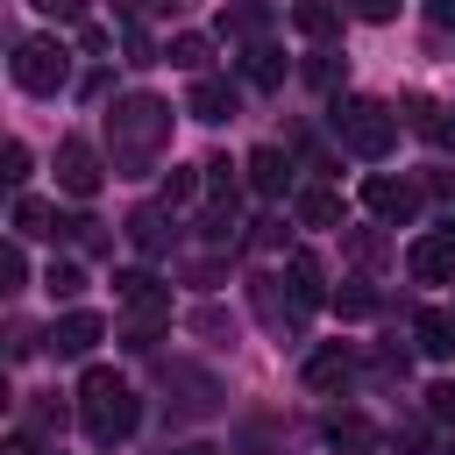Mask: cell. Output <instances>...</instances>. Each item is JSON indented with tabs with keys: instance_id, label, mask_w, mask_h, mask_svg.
Masks as SVG:
<instances>
[{
	"instance_id": "obj_42",
	"label": "cell",
	"mask_w": 455,
	"mask_h": 455,
	"mask_svg": "<svg viewBox=\"0 0 455 455\" xmlns=\"http://www.w3.org/2000/svg\"><path fill=\"white\" fill-rule=\"evenodd\" d=\"M185 455H213V448H185Z\"/></svg>"
},
{
	"instance_id": "obj_29",
	"label": "cell",
	"mask_w": 455,
	"mask_h": 455,
	"mask_svg": "<svg viewBox=\"0 0 455 455\" xmlns=\"http://www.w3.org/2000/svg\"><path fill=\"white\" fill-rule=\"evenodd\" d=\"M348 256H355V263H377V256H384V235H377V228H355V235H348Z\"/></svg>"
},
{
	"instance_id": "obj_19",
	"label": "cell",
	"mask_w": 455,
	"mask_h": 455,
	"mask_svg": "<svg viewBox=\"0 0 455 455\" xmlns=\"http://www.w3.org/2000/svg\"><path fill=\"white\" fill-rule=\"evenodd\" d=\"M220 36H242V43H263V36H270V7H256V0H242V7H228V14H220Z\"/></svg>"
},
{
	"instance_id": "obj_2",
	"label": "cell",
	"mask_w": 455,
	"mask_h": 455,
	"mask_svg": "<svg viewBox=\"0 0 455 455\" xmlns=\"http://www.w3.org/2000/svg\"><path fill=\"white\" fill-rule=\"evenodd\" d=\"M78 419H85V441L114 448V441H128V434L142 427V398H135L114 370H85V377H78Z\"/></svg>"
},
{
	"instance_id": "obj_13",
	"label": "cell",
	"mask_w": 455,
	"mask_h": 455,
	"mask_svg": "<svg viewBox=\"0 0 455 455\" xmlns=\"http://www.w3.org/2000/svg\"><path fill=\"white\" fill-rule=\"evenodd\" d=\"M242 171H249V185H256V192H263V199H277V192H284V185H291V156H284V149H277V142H263V149H256V156H249V164H242Z\"/></svg>"
},
{
	"instance_id": "obj_35",
	"label": "cell",
	"mask_w": 455,
	"mask_h": 455,
	"mask_svg": "<svg viewBox=\"0 0 455 455\" xmlns=\"http://www.w3.org/2000/svg\"><path fill=\"white\" fill-rule=\"evenodd\" d=\"M43 14H57V21H85V0H36Z\"/></svg>"
},
{
	"instance_id": "obj_39",
	"label": "cell",
	"mask_w": 455,
	"mask_h": 455,
	"mask_svg": "<svg viewBox=\"0 0 455 455\" xmlns=\"http://www.w3.org/2000/svg\"><path fill=\"white\" fill-rule=\"evenodd\" d=\"M434 135H441V142L455 149V107H448V121H434Z\"/></svg>"
},
{
	"instance_id": "obj_27",
	"label": "cell",
	"mask_w": 455,
	"mask_h": 455,
	"mask_svg": "<svg viewBox=\"0 0 455 455\" xmlns=\"http://www.w3.org/2000/svg\"><path fill=\"white\" fill-rule=\"evenodd\" d=\"M334 306H341L348 320H363V313H377V291H370V284H341V291H334Z\"/></svg>"
},
{
	"instance_id": "obj_25",
	"label": "cell",
	"mask_w": 455,
	"mask_h": 455,
	"mask_svg": "<svg viewBox=\"0 0 455 455\" xmlns=\"http://www.w3.org/2000/svg\"><path fill=\"white\" fill-rule=\"evenodd\" d=\"M199 192H206V178H192V171H171L164 178V206H192Z\"/></svg>"
},
{
	"instance_id": "obj_7",
	"label": "cell",
	"mask_w": 455,
	"mask_h": 455,
	"mask_svg": "<svg viewBox=\"0 0 455 455\" xmlns=\"http://www.w3.org/2000/svg\"><path fill=\"white\" fill-rule=\"evenodd\" d=\"M100 334H107V320H100V313H64V320H50L43 348H50V355H64V363H78V355H92V348H100Z\"/></svg>"
},
{
	"instance_id": "obj_24",
	"label": "cell",
	"mask_w": 455,
	"mask_h": 455,
	"mask_svg": "<svg viewBox=\"0 0 455 455\" xmlns=\"http://www.w3.org/2000/svg\"><path fill=\"white\" fill-rule=\"evenodd\" d=\"M199 178H206V192H213V199H228V206H235V164H228V156H206V164H199Z\"/></svg>"
},
{
	"instance_id": "obj_11",
	"label": "cell",
	"mask_w": 455,
	"mask_h": 455,
	"mask_svg": "<svg viewBox=\"0 0 455 455\" xmlns=\"http://www.w3.org/2000/svg\"><path fill=\"white\" fill-rule=\"evenodd\" d=\"M348 377H355V355H348L341 341H327V348L306 355V384H313V391H341Z\"/></svg>"
},
{
	"instance_id": "obj_10",
	"label": "cell",
	"mask_w": 455,
	"mask_h": 455,
	"mask_svg": "<svg viewBox=\"0 0 455 455\" xmlns=\"http://www.w3.org/2000/svg\"><path fill=\"white\" fill-rule=\"evenodd\" d=\"M128 242H135L142 256H164V249L178 242V220H171V206H135V213H128Z\"/></svg>"
},
{
	"instance_id": "obj_38",
	"label": "cell",
	"mask_w": 455,
	"mask_h": 455,
	"mask_svg": "<svg viewBox=\"0 0 455 455\" xmlns=\"http://www.w3.org/2000/svg\"><path fill=\"white\" fill-rule=\"evenodd\" d=\"M114 7H121V14L135 21V14H156V7H171V0H114Z\"/></svg>"
},
{
	"instance_id": "obj_37",
	"label": "cell",
	"mask_w": 455,
	"mask_h": 455,
	"mask_svg": "<svg viewBox=\"0 0 455 455\" xmlns=\"http://www.w3.org/2000/svg\"><path fill=\"white\" fill-rule=\"evenodd\" d=\"M427 21L434 28H455V0H427Z\"/></svg>"
},
{
	"instance_id": "obj_9",
	"label": "cell",
	"mask_w": 455,
	"mask_h": 455,
	"mask_svg": "<svg viewBox=\"0 0 455 455\" xmlns=\"http://www.w3.org/2000/svg\"><path fill=\"white\" fill-rule=\"evenodd\" d=\"M363 206H370L377 220H412V213H419V192H412L405 178H384V171H370V178H363Z\"/></svg>"
},
{
	"instance_id": "obj_41",
	"label": "cell",
	"mask_w": 455,
	"mask_h": 455,
	"mask_svg": "<svg viewBox=\"0 0 455 455\" xmlns=\"http://www.w3.org/2000/svg\"><path fill=\"white\" fill-rule=\"evenodd\" d=\"M434 185H441V199H448V206H455V171H448V178H434Z\"/></svg>"
},
{
	"instance_id": "obj_18",
	"label": "cell",
	"mask_w": 455,
	"mask_h": 455,
	"mask_svg": "<svg viewBox=\"0 0 455 455\" xmlns=\"http://www.w3.org/2000/svg\"><path fill=\"white\" fill-rule=\"evenodd\" d=\"M341 14H348V7H334V0H299V7H291V28L320 43V36H334V28H341Z\"/></svg>"
},
{
	"instance_id": "obj_21",
	"label": "cell",
	"mask_w": 455,
	"mask_h": 455,
	"mask_svg": "<svg viewBox=\"0 0 455 455\" xmlns=\"http://www.w3.org/2000/svg\"><path fill=\"white\" fill-rule=\"evenodd\" d=\"M178 71H192V78H206V57H213V43L206 36H171V50H164Z\"/></svg>"
},
{
	"instance_id": "obj_22",
	"label": "cell",
	"mask_w": 455,
	"mask_h": 455,
	"mask_svg": "<svg viewBox=\"0 0 455 455\" xmlns=\"http://www.w3.org/2000/svg\"><path fill=\"white\" fill-rule=\"evenodd\" d=\"M284 277H291V299L313 313V306H320V263H313V256H291V270H284Z\"/></svg>"
},
{
	"instance_id": "obj_8",
	"label": "cell",
	"mask_w": 455,
	"mask_h": 455,
	"mask_svg": "<svg viewBox=\"0 0 455 455\" xmlns=\"http://www.w3.org/2000/svg\"><path fill=\"white\" fill-rule=\"evenodd\" d=\"M405 270H412L419 284H455V228L419 235V242L405 249Z\"/></svg>"
},
{
	"instance_id": "obj_17",
	"label": "cell",
	"mask_w": 455,
	"mask_h": 455,
	"mask_svg": "<svg viewBox=\"0 0 455 455\" xmlns=\"http://www.w3.org/2000/svg\"><path fill=\"white\" fill-rule=\"evenodd\" d=\"M327 441L348 448V455H370V448H377V427H370L363 412H334V419H327Z\"/></svg>"
},
{
	"instance_id": "obj_33",
	"label": "cell",
	"mask_w": 455,
	"mask_h": 455,
	"mask_svg": "<svg viewBox=\"0 0 455 455\" xmlns=\"http://www.w3.org/2000/svg\"><path fill=\"white\" fill-rule=\"evenodd\" d=\"M306 78H313V85H341V57H327V50H320V57L306 64Z\"/></svg>"
},
{
	"instance_id": "obj_23",
	"label": "cell",
	"mask_w": 455,
	"mask_h": 455,
	"mask_svg": "<svg viewBox=\"0 0 455 455\" xmlns=\"http://www.w3.org/2000/svg\"><path fill=\"white\" fill-rule=\"evenodd\" d=\"M50 220H57V213H50L43 199H14V235H57Z\"/></svg>"
},
{
	"instance_id": "obj_31",
	"label": "cell",
	"mask_w": 455,
	"mask_h": 455,
	"mask_svg": "<svg viewBox=\"0 0 455 455\" xmlns=\"http://www.w3.org/2000/svg\"><path fill=\"white\" fill-rule=\"evenodd\" d=\"M427 419H441V427L455 419V384H434V391H427Z\"/></svg>"
},
{
	"instance_id": "obj_16",
	"label": "cell",
	"mask_w": 455,
	"mask_h": 455,
	"mask_svg": "<svg viewBox=\"0 0 455 455\" xmlns=\"http://www.w3.org/2000/svg\"><path fill=\"white\" fill-rule=\"evenodd\" d=\"M256 313H263L270 327H299V320H306V306H299L291 291H277V277H256Z\"/></svg>"
},
{
	"instance_id": "obj_14",
	"label": "cell",
	"mask_w": 455,
	"mask_h": 455,
	"mask_svg": "<svg viewBox=\"0 0 455 455\" xmlns=\"http://www.w3.org/2000/svg\"><path fill=\"white\" fill-rule=\"evenodd\" d=\"M291 213H299V228H341V192H327V185H306V192L291 199Z\"/></svg>"
},
{
	"instance_id": "obj_3",
	"label": "cell",
	"mask_w": 455,
	"mask_h": 455,
	"mask_svg": "<svg viewBox=\"0 0 455 455\" xmlns=\"http://www.w3.org/2000/svg\"><path fill=\"white\" fill-rule=\"evenodd\" d=\"M334 135H341L348 156L384 164V156L398 149V114H391L384 100H341V107H334Z\"/></svg>"
},
{
	"instance_id": "obj_1",
	"label": "cell",
	"mask_w": 455,
	"mask_h": 455,
	"mask_svg": "<svg viewBox=\"0 0 455 455\" xmlns=\"http://www.w3.org/2000/svg\"><path fill=\"white\" fill-rule=\"evenodd\" d=\"M164 149H171V107L156 92H128V100L107 107V164H114V178L156 171Z\"/></svg>"
},
{
	"instance_id": "obj_32",
	"label": "cell",
	"mask_w": 455,
	"mask_h": 455,
	"mask_svg": "<svg viewBox=\"0 0 455 455\" xmlns=\"http://www.w3.org/2000/svg\"><path fill=\"white\" fill-rule=\"evenodd\" d=\"M341 7H348L355 21H391V14H398V0H341Z\"/></svg>"
},
{
	"instance_id": "obj_28",
	"label": "cell",
	"mask_w": 455,
	"mask_h": 455,
	"mask_svg": "<svg viewBox=\"0 0 455 455\" xmlns=\"http://www.w3.org/2000/svg\"><path fill=\"white\" fill-rule=\"evenodd\" d=\"M121 43H128V64H164V50H156V43H149L135 21H128V36H121Z\"/></svg>"
},
{
	"instance_id": "obj_26",
	"label": "cell",
	"mask_w": 455,
	"mask_h": 455,
	"mask_svg": "<svg viewBox=\"0 0 455 455\" xmlns=\"http://www.w3.org/2000/svg\"><path fill=\"white\" fill-rule=\"evenodd\" d=\"M43 284H50V299H78V291H85V270H78V263H50Z\"/></svg>"
},
{
	"instance_id": "obj_4",
	"label": "cell",
	"mask_w": 455,
	"mask_h": 455,
	"mask_svg": "<svg viewBox=\"0 0 455 455\" xmlns=\"http://www.w3.org/2000/svg\"><path fill=\"white\" fill-rule=\"evenodd\" d=\"M14 85H21V92H64V85H71V50H64L57 36L21 43V50H14Z\"/></svg>"
},
{
	"instance_id": "obj_6",
	"label": "cell",
	"mask_w": 455,
	"mask_h": 455,
	"mask_svg": "<svg viewBox=\"0 0 455 455\" xmlns=\"http://www.w3.org/2000/svg\"><path fill=\"white\" fill-rule=\"evenodd\" d=\"M114 299L128 306V320H171V284H156L149 270H121Z\"/></svg>"
},
{
	"instance_id": "obj_40",
	"label": "cell",
	"mask_w": 455,
	"mask_h": 455,
	"mask_svg": "<svg viewBox=\"0 0 455 455\" xmlns=\"http://www.w3.org/2000/svg\"><path fill=\"white\" fill-rule=\"evenodd\" d=\"M0 455H28V441H21V434H7V448H0Z\"/></svg>"
},
{
	"instance_id": "obj_36",
	"label": "cell",
	"mask_w": 455,
	"mask_h": 455,
	"mask_svg": "<svg viewBox=\"0 0 455 455\" xmlns=\"http://www.w3.org/2000/svg\"><path fill=\"white\" fill-rule=\"evenodd\" d=\"M427 448H434L427 427H405V434H398V455H427Z\"/></svg>"
},
{
	"instance_id": "obj_34",
	"label": "cell",
	"mask_w": 455,
	"mask_h": 455,
	"mask_svg": "<svg viewBox=\"0 0 455 455\" xmlns=\"http://www.w3.org/2000/svg\"><path fill=\"white\" fill-rule=\"evenodd\" d=\"M0 277H7V284H21V277H28V256H21V242H7V249H0Z\"/></svg>"
},
{
	"instance_id": "obj_20",
	"label": "cell",
	"mask_w": 455,
	"mask_h": 455,
	"mask_svg": "<svg viewBox=\"0 0 455 455\" xmlns=\"http://www.w3.org/2000/svg\"><path fill=\"white\" fill-rule=\"evenodd\" d=\"M242 78H249V85H284V57H277L270 43H249V57H242Z\"/></svg>"
},
{
	"instance_id": "obj_15",
	"label": "cell",
	"mask_w": 455,
	"mask_h": 455,
	"mask_svg": "<svg viewBox=\"0 0 455 455\" xmlns=\"http://www.w3.org/2000/svg\"><path fill=\"white\" fill-rule=\"evenodd\" d=\"M412 341H419V355H434V363H448V355H455V320L427 306V313L412 320Z\"/></svg>"
},
{
	"instance_id": "obj_5",
	"label": "cell",
	"mask_w": 455,
	"mask_h": 455,
	"mask_svg": "<svg viewBox=\"0 0 455 455\" xmlns=\"http://www.w3.org/2000/svg\"><path fill=\"white\" fill-rule=\"evenodd\" d=\"M100 178H107L100 149H92L85 135H64V142H57V185H64L71 199H92V192H100Z\"/></svg>"
},
{
	"instance_id": "obj_12",
	"label": "cell",
	"mask_w": 455,
	"mask_h": 455,
	"mask_svg": "<svg viewBox=\"0 0 455 455\" xmlns=\"http://www.w3.org/2000/svg\"><path fill=\"white\" fill-rule=\"evenodd\" d=\"M185 114H192V121H235V85H228V78H192Z\"/></svg>"
},
{
	"instance_id": "obj_30",
	"label": "cell",
	"mask_w": 455,
	"mask_h": 455,
	"mask_svg": "<svg viewBox=\"0 0 455 455\" xmlns=\"http://www.w3.org/2000/svg\"><path fill=\"white\" fill-rule=\"evenodd\" d=\"M0 178H7V185H21V178H28V149H21V142H7V149H0Z\"/></svg>"
}]
</instances>
